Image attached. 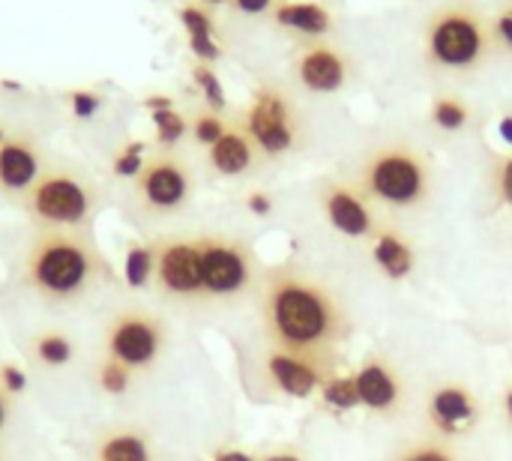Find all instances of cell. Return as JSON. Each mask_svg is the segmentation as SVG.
Masks as SVG:
<instances>
[{
    "label": "cell",
    "mask_w": 512,
    "mask_h": 461,
    "mask_svg": "<svg viewBox=\"0 0 512 461\" xmlns=\"http://www.w3.org/2000/svg\"><path fill=\"white\" fill-rule=\"evenodd\" d=\"M135 207L150 219L183 213L195 198V171L177 150H156L132 180Z\"/></svg>",
    "instance_id": "obj_7"
},
{
    "label": "cell",
    "mask_w": 512,
    "mask_h": 461,
    "mask_svg": "<svg viewBox=\"0 0 512 461\" xmlns=\"http://www.w3.org/2000/svg\"><path fill=\"white\" fill-rule=\"evenodd\" d=\"M495 36H498L504 45H510L512 48V9L498 15V21H495Z\"/></svg>",
    "instance_id": "obj_36"
},
{
    "label": "cell",
    "mask_w": 512,
    "mask_h": 461,
    "mask_svg": "<svg viewBox=\"0 0 512 461\" xmlns=\"http://www.w3.org/2000/svg\"><path fill=\"white\" fill-rule=\"evenodd\" d=\"M9 411H12V396L0 387V435H3V429L9 423Z\"/></svg>",
    "instance_id": "obj_40"
},
{
    "label": "cell",
    "mask_w": 512,
    "mask_h": 461,
    "mask_svg": "<svg viewBox=\"0 0 512 461\" xmlns=\"http://www.w3.org/2000/svg\"><path fill=\"white\" fill-rule=\"evenodd\" d=\"M387 461H471V456L462 441H453V438H444L435 432H423V435L399 441Z\"/></svg>",
    "instance_id": "obj_19"
},
{
    "label": "cell",
    "mask_w": 512,
    "mask_h": 461,
    "mask_svg": "<svg viewBox=\"0 0 512 461\" xmlns=\"http://www.w3.org/2000/svg\"><path fill=\"white\" fill-rule=\"evenodd\" d=\"M156 270H153V291L174 306L201 309L204 303V282H201V252L198 234L195 237H165L156 240Z\"/></svg>",
    "instance_id": "obj_10"
},
{
    "label": "cell",
    "mask_w": 512,
    "mask_h": 461,
    "mask_svg": "<svg viewBox=\"0 0 512 461\" xmlns=\"http://www.w3.org/2000/svg\"><path fill=\"white\" fill-rule=\"evenodd\" d=\"M207 6H219V3H228V0H204Z\"/></svg>",
    "instance_id": "obj_44"
},
{
    "label": "cell",
    "mask_w": 512,
    "mask_h": 461,
    "mask_svg": "<svg viewBox=\"0 0 512 461\" xmlns=\"http://www.w3.org/2000/svg\"><path fill=\"white\" fill-rule=\"evenodd\" d=\"M357 381L360 405L384 420H396L408 408V381L396 360L387 354H366L363 363L351 372Z\"/></svg>",
    "instance_id": "obj_12"
},
{
    "label": "cell",
    "mask_w": 512,
    "mask_h": 461,
    "mask_svg": "<svg viewBox=\"0 0 512 461\" xmlns=\"http://www.w3.org/2000/svg\"><path fill=\"white\" fill-rule=\"evenodd\" d=\"M168 348V327L147 309H123L108 321L105 357L123 363L132 375L147 372L159 363Z\"/></svg>",
    "instance_id": "obj_9"
},
{
    "label": "cell",
    "mask_w": 512,
    "mask_h": 461,
    "mask_svg": "<svg viewBox=\"0 0 512 461\" xmlns=\"http://www.w3.org/2000/svg\"><path fill=\"white\" fill-rule=\"evenodd\" d=\"M258 461H306V456L300 450H291V447H279V450H270L264 453Z\"/></svg>",
    "instance_id": "obj_37"
},
{
    "label": "cell",
    "mask_w": 512,
    "mask_h": 461,
    "mask_svg": "<svg viewBox=\"0 0 512 461\" xmlns=\"http://www.w3.org/2000/svg\"><path fill=\"white\" fill-rule=\"evenodd\" d=\"M153 270H156V246L153 243H135L129 246L126 252V267H123V276H126V285L129 288H147L153 285Z\"/></svg>",
    "instance_id": "obj_23"
},
{
    "label": "cell",
    "mask_w": 512,
    "mask_h": 461,
    "mask_svg": "<svg viewBox=\"0 0 512 461\" xmlns=\"http://www.w3.org/2000/svg\"><path fill=\"white\" fill-rule=\"evenodd\" d=\"M153 117V126H156V141L162 150H174L183 135L189 132V120L171 105V108H159V111H150Z\"/></svg>",
    "instance_id": "obj_25"
},
{
    "label": "cell",
    "mask_w": 512,
    "mask_h": 461,
    "mask_svg": "<svg viewBox=\"0 0 512 461\" xmlns=\"http://www.w3.org/2000/svg\"><path fill=\"white\" fill-rule=\"evenodd\" d=\"M174 102L168 99V96H147L144 99V108H150V111H159V108H171Z\"/></svg>",
    "instance_id": "obj_41"
},
{
    "label": "cell",
    "mask_w": 512,
    "mask_h": 461,
    "mask_svg": "<svg viewBox=\"0 0 512 461\" xmlns=\"http://www.w3.org/2000/svg\"><path fill=\"white\" fill-rule=\"evenodd\" d=\"M108 282L90 231H42L24 255V285L48 303H81Z\"/></svg>",
    "instance_id": "obj_2"
},
{
    "label": "cell",
    "mask_w": 512,
    "mask_h": 461,
    "mask_svg": "<svg viewBox=\"0 0 512 461\" xmlns=\"http://www.w3.org/2000/svg\"><path fill=\"white\" fill-rule=\"evenodd\" d=\"M273 21L279 27H285V30H294V33H303V36H312V39L327 36L330 27H333V15H330L327 6H321V3H294V0L276 3Z\"/></svg>",
    "instance_id": "obj_20"
},
{
    "label": "cell",
    "mask_w": 512,
    "mask_h": 461,
    "mask_svg": "<svg viewBox=\"0 0 512 461\" xmlns=\"http://www.w3.org/2000/svg\"><path fill=\"white\" fill-rule=\"evenodd\" d=\"M495 192L507 207H512V156H504L495 168Z\"/></svg>",
    "instance_id": "obj_33"
},
{
    "label": "cell",
    "mask_w": 512,
    "mask_h": 461,
    "mask_svg": "<svg viewBox=\"0 0 512 461\" xmlns=\"http://www.w3.org/2000/svg\"><path fill=\"white\" fill-rule=\"evenodd\" d=\"M0 461H3V459H0Z\"/></svg>",
    "instance_id": "obj_46"
},
{
    "label": "cell",
    "mask_w": 512,
    "mask_h": 461,
    "mask_svg": "<svg viewBox=\"0 0 512 461\" xmlns=\"http://www.w3.org/2000/svg\"><path fill=\"white\" fill-rule=\"evenodd\" d=\"M483 423V402L465 381H441L426 393V432L465 441Z\"/></svg>",
    "instance_id": "obj_11"
},
{
    "label": "cell",
    "mask_w": 512,
    "mask_h": 461,
    "mask_svg": "<svg viewBox=\"0 0 512 461\" xmlns=\"http://www.w3.org/2000/svg\"><path fill=\"white\" fill-rule=\"evenodd\" d=\"M0 387H3L9 396H18V393H24V387H27V375H24L15 363H3V366H0Z\"/></svg>",
    "instance_id": "obj_34"
},
{
    "label": "cell",
    "mask_w": 512,
    "mask_h": 461,
    "mask_svg": "<svg viewBox=\"0 0 512 461\" xmlns=\"http://www.w3.org/2000/svg\"><path fill=\"white\" fill-rule=\"evenodd\" d=\"M270 3H273V0H234V6H237L243 15H261V12L270 9Z\"/></svg>",
    "instance_id": "obj_38"
},
{
    "label": "cell",
    "mask_w": 512,
    "mask_h": 461,
    "mask_svg": "<svg viewBox=\"0 0 512 461\" xmlns=\"http://www.w3.org/2000/svg\"><path fill=\"white\" fill-rule=\"evenodd\" d=\"M192 78H195L198 90L204 93V105H207V108H213V111H225L228 99H225L222 81H219V75L213 72V66H210V63H195Z\"/></svg>",
    "instance_id": "obj_28"
},
{
    "label": "cell",
    "mask_w": 512,
    "mask_h": 461,
    "mask_svg": "<svg viewBox=\"0 0 512 461\" xmlns=\"http://www.w3.org/2000/svg\"><path fill=\"white\" fill-rule=\"evenodd\" d=\"M240 126L249 132L264 159H279L291 153L303 135V120L294 99L276 84H261L252 93V102L246 105Z\"/></svg>",
    "instance_id": "obj_8"
},
{
    "label": "cell",
    "mask_w": 512,
    "mask_h": 461,
    "mask_svg": "<svg viewBox=\"0 0 512 461\" xmlns=\"http://www.w3.org/2000/svg\"><path fill=\"white\" fill-rule=\"evenodd\" d=\"M213 461H258L255 456H249V453H243V450H231V447H225V450H219Z\"/></svg>",
    "instance_id": "obj_39"
},
{
    "label": "cell",
    "mask_w": 512,
    "mask_h": 461,
    "mask_svg": "<svg viewBox=\"0 0 512 461\" xmlns=\"http://www.w3.org/2000/svg\"><path fill=\"white\" fill-rule=\"evenodd\" d=\"M6 135H9V132H6V129H3V126H0V141H3V138H6Z\"/></svg>",
    "instance_id": "obj_45"
},
{
    "label": "cell",
    "mask_w": 512,
    "mask_h": 461,
    "mask_svg": "<svg viewBox=\"0 0 512 461\" xmlns=\"http://www.w3.org/2000/svg\"><path fill=\"white\" fill-rule=\"evenodd\" d=\"M369 243H372V261H375V267L387 279L402 282V279H408L414 273V267H417V249H414V243L396 225L381 222L378 231H375V237Z\"/></svg>",
    "instance_id": "obj_18"
},
{
    "label": "cell",
    "mask_w": 512,
    "mask_h": 461,
    "mask_svg": "<svg viewBox=\"0 0 512 461\" xmlns=\"http://www.w3.org/2000/svg\"><path fill=\"white\" fill-rule=\"evenodd\" d=\"M45 168L48 165L42 162V150L33 135L9 132L0 141V195L24 201Z\"/></svg>",
    "instance_id": "obj_15"
},
{
    "label": "cell",
    "mask_w": 512,
    "mask_h": 461,
    "mask_svg": "<svg viewBox=\"0 0 512 461\" xmlns=\"http://www.w3.org/2000/svg\"><path fill=\"white\" fill-rule=\"evenodd\" d=\"M354 183L375 207L387 213L423 210L435 192L429 159L408 141H387L372 147Z\"/></svg>",
    "instance_id": "obj_3"
},
{
    "label": "cell",
    "mask_w": 512,
    "mask_h": 461,
    "mask_svg": "<svg viewBox=\"0 0 512 461\" xmlns=\"http://www.w3.org/2000/svg\"><path fill=\"white\" fill-rule=\"evenodd\" d=\"M255 297L267 348L336 372L339 351L351 339L354 321L339 294L318 273L297 261L276 264L264 270Z\"/></svg>",
    "instance_id": "obj_1"
},
{
    "label": "cell",
    "mask_w": 512,
    "mask_h": 461,
    "mask_svg": "<svg viewBox=\"0 0 512 461\" xmlns=\"http://www.w3.org/2000/svg\"><path fill=\"white\" fill-rule=\"evenodd\" d=\"M33 360L45 369H63L75 360V342L66 333L57 330H45L30 342Z\"/></svg>",
    "instance_id": "obj_22"
},
{
    "label": "cell",
    "mask_w": 512,
    "mask_h": 461,
    "mask_svg": "<svg viewBox=\"0 0 512 461\" xmlns=\"http://www.w3.org/2000/svg\"><path fill=\"white\" fill-rule=\"evenodd\" d=\"M69 105H72V114L78 120H87L99 111V96L93 90H72L69 93Z\"/></svg>",
    "instance_id": "obj_32"
},
{
    "label": "cell",
    "mask_w": 512,
    "mask_h": 461,
    "mask_svg": "<svg viewBox=\"0 0 512 461\" xmlns=\"http://www.w3.org/2000/svg\"><path fill=\"white\" fill-rule=\"evenodd\" d=\"M24 207L42 231H90L99 210V189L87 174L54 165L39 174L24 195Z\"/></svg>",
    "instance_id": "obj_4"
},
{
    "label": "cell",
    "mask_w": 512,
    "mask_h": 461,
    "mask_svg": "<svg viewBox=\"0 0 512 461\" xmlns=\"http://www.w3.org/2000/svg\"><path fill=\"white\" fill-rule=\"evenodd\" d=\"M198 252L207 306H234L258 294L264 270L252 243L231 234H198Z\"/></svg>",
    "instance_id": "obj_5"
},
{
    "label": "cell",
    "mask_w": 512,
    "mask_h": 461,
    "mask_svg": "<svg viewBox=\"0 0 512 461\" xmlns=\"http://www.w3.org/2000/svg\"><path fill=\"white\" fill-rule=\"evenodd\" d=\"M261 375L276 393H282L288 399H309V396L321 393L324 381L333 378L336 372H330V369H324V366H318L312 360L267 348V354L261 360Z\"/></svg>",
    "instance_id": "obj_14"
},
{
    "label": "cell",
    "mask_w": 512,
    "mask_h": 461,
    "mask_svg": "<svg viewBox=\"0 0 512 461\" xmlns=\"http://www.w3.org/2000/svg\"><path fill=\"white\" fill-rule=\"evenodd\" d=\"M246 207H249V213H255V216H270V213H273V195L264 192V189H255V192L246 195Z\"/></svg>",
    "instance_id": "obj_35"
},
{
    "label": "cell",
    "mask_w": 512,
    "mask_h": 461,
    "mask_svg": "<svg viewBox=\"0 0 512 461\" xmlns=\"http://www.w3.org/2000/svg\"><path fill=\"white\" fill-rule=\"evenodd\" d=\"M321 402L330 411H339V414L354 411V408H363L354 375H333V378H327L324 387H321Z\"/></svg>",
    "instance_id": "obj_24"
},
{
    "label": "cell",
    "mask_w": 512,
    "mask_h": 461,
    "mask_svg": "<svg viewBox=\"0 0 512 461\" xmlns=\"http://www.w3.org/2000/svg\"><path fill=\"white\" fill-rule=\"evenodd\" d=\"M318 204L330 228L351 240H372L381 225L378 207L360 192L357 183L324 180L318 186Z\"/></svg>",
    "instance_id": "obj_13"
},
{
    "label": "cell",
    "mask_w": 512,
    "mask_h": 461,
    "mask_svg": "<svg viewBox=\"0 0 512 461\" xmlns=\"http://www.w3.org/2000/svg\"><path fill=\"white\" fill-rule=\"evenodd\" d=\"M294 75L309 93H336L348 84L351 60L330 42H306L294 57Z\"/></svg>",
    "instance_id": "obj_16"
},
{
    "label": "cell",
    "mask_w": 512,
    "mask_h": 461,
    "mask_svg": "<svg viewBox=\"0 0 512 461\" xmlns=\"http://www.w3.org/2000/svg\"><path fill=\"white\" fill-rule=\"evenodd\" d=\"M471 120V105L456 96H441L432 105V123L444 132H459Z\"/></svg>",
    "instance_id": "obj_27"
},
{
    "label": "cell",
    "mask_w": 512,
    "mask_h": 461,
    "mask_svg": "<svg viewBox=\"0 0 512 461\" xmlns=\"http://www.w3.org/2000/svg\"><path fill=\"white\" fill-rule=\"evenodd\" d=\"M231 123L222 117V111H213V108H198L192 117H189V132H192V138H195V144H201V147H213L222 135H225V129H228Z\"/></svg>",
    "instance_id": "obj_26"
},
{
    "label": "cell",
    "mask_w": 512,
    "mask_h": 461,
    "mask_svg": "<svg viewBox=\"0 0 512 461\" xmlns=\"http://www.w3.org/2000/svg\"><path fill=\"white\" fill-rule=\"evenodd\" d=\"M96 381H99V387H102L108 396H123V393L132 387V372H129L123 363L105 357L102 366H99V372H96Z\"/></svg>",
    "instance_id": "obj_30"
},
{
    "label": "cell",
    "mask_w": 512,
    "mask_h": 461,
    "mask_svg": "<svg viewBox=\"0 0 512 461\" xmlns=\"http://www.w3.org/2000/svg\"><path fill=\"white\" fill-rule=\"evenodd\" d=\"M180 21L189 33V39H198V36H213V15L198 6V3H186L180 9Z\"/></svg>",
    "instance_id": "obj_31"
},
{
    "label": "cell",
    "mask_w": 512,
    "mask_h": 461,
    "mask_svg": "<svg viewBox=\"0 0 512 461\" xmlns=\"http://www.w3.org/2000/svg\"><path fill=\"white\" fill-rule=\"evenodd\" d=\"M96 461H153L150 438L135 429H117L99 438Z\"/></svg>",
    "instance_id": "obj_21"
},
{
    "label": "cell",
    "mask_w": 512,
    "mask_h": 461,
    "mask_svg": "<svg viewBox=\"0 0 512 461\" xmlns=\"http://www.w3.org/2000/svg\"><path fill=\"white\" fill-rule=\"evenodd\" d=\"M261 159H264L261 150L240 126V120L231 123L213 147H207V165L219 177H246L258 168Z\"/></svg>",
    "instance_id": "obj_17"
},
{
    "label": "cell",
    "mask_w": 512,
    "mask_h": 461,
    "mask_svg": "<svg viewBox=\"0 0 512 461\" xmlns=\"http://www.w3.org/2000/svg\"><path fill=\"white\" fill-rule=\"evenodd\" d=\"M501 405H504V417H507V423H510V429H512V384H507V387H504Z\"/></svg>",
    "instance_id": "obj_42"
},
{
    "label": "cell",
    "mask_w": 512,
    "mask_h": 461,
    "mask_svg": "<svg viewBox=\"0 0 512 461\" xmlns=\"http://www.w3.org/2000/svg\"><path fill=\"white\" fill-rule=\"evenodd\" d=\"M495 27L474 6H444L426 30V57L447 72H471L483 66L495 48Z\"/></svg>",
    "instance_id": "obj_6"
},
{
    "label": "cell",
    "mask_w": 512,
    "mask_h": 461,
    "mask_svg": "<svg viewBox=\"0 0 512 461\" xmlns=\"http://www.w3.org/2000/svg\"><path fill=\"white\" fill-rule=\"evenodd\" d=\"M498 132H501V138L512 144V114H507L504 120H501V126H498Z\"/></svg>",
    "instance_id": "obj_43"
},
{
    "label": "cell",
    "mask_w": 512,
    "mask_h": 461,
    "mask_svg": "<svg viewBox=\"0 0 512 461\" xmlns=\"http://www.w3.org/2000/svg\"><path fill=\"white\" fill-rule=\"evenodd\" d=\"M147 147L141 144V141H129L126 147H120L117 153H114V162H111V168H114V174L117 177H123V180H135L138 177V171L144 168V162H147Z\"/></svg>",
    "instance_id": "obj_29"
}]
</instances>
